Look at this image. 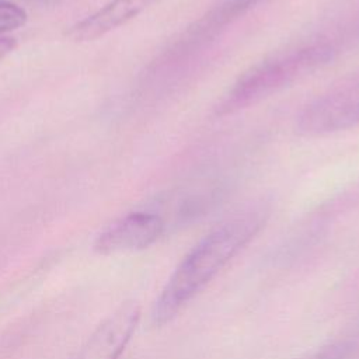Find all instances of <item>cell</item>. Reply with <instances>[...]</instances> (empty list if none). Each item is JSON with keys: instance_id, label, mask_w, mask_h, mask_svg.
I'll list each match as a JSON object with an SVG mask.
<instances>
[{"instance_id": "1", "label": "cell", "mask_w": 359, "mask_h": 359, "mask_svg": "<svg viewBox=\"0 0 359 359\" xmlns=\"http://www.w3.org/2000/svg\"><path fill=\"white\" fill-rule=\"evenodd\" d=\"M268 209L247 208L222 222L180 261L157 296L151 321L165 325L234 258L264 227Z\"/></svg>"}, {"instance_id": "2", "label": "cell", "mask_w": 359, "mask_h": 359, "mask_svg": "<svg viewBox=\"0 0 359 359\" xmlns=\"http://www.w3.org/2000/svg\"><path fill=\"white\" fill-rule=\"evenodd\" d=\"M334 50L325 43L300 46L266 59L247 70L219 105V112L233 114L269 97L293 81L332 60Z\"/></svg>"}, {"instance_id": "3", "label": "cell", "mask_w": 359, "mask_h": 359, "mask_svg": "<svg viewBox=\"0 0 359 359\" xmlns=\"http://www.w3.org/2000/svg\"><path fill=\"white\" fill-rule=\"evenodd\" d=\"M167 231L165 222L157 212L135 210L105 227L97 236L94 250L102 255L139 251L153 245Z\"/></svg>"}, {"instance_id": "4", "label": "cell", "mask_w": 359, "mask_h": 359, "mask_svg": "<svg viewBox=\"0 0 359 359\" xmlns=\"http://www.w3.org/2000/svg\"><path fill=\"white\" fill-rule=\"evenodd\" d=\"M140 318L136 302H123L90 334L73 359H119Z\"/></svg>"}, {"instance_id": "5", "label": "cell", "mask_w": 359, "mask_h": 359, "mask_svg": "<svg viewBox=\"0 0 359 359\" xmlns=\"http://www.w3.org/2000/svg\"><path fill=\"white\" fill-rule=\"evenodd\" d=\"M160 0H112L66 31L73 42L95 41L126 24Z\"/></svg>"}, {"instance_id": "6", "label": "cell", "mask_w": 359, "mask_h": 359, "mask_svg": "<svg viewBox=\"0 0 359 359\" xmlns=\"http://www.w3.org/2000/svg\"><path fill=\"white\" fill-rule=\"evenodd\" d=\"M358 345L353 339H337L317 348L316 351L299 359H351Z\"/></svg>"}, {"instance_id": "7", "label": "cell", "mask_w": 359, "mask_h": 359, "mask_svg": "<svg viewBox=\"0 0 359 359\" xmlns=\"http://www.w3.org/2000/svg\"><path fill=\"white\" fill-rule=\"evenodd\" d=\"M25 21L27 13L22 7L7 0H0V34L17 29L22 27Z\"/></svg>"}, {"instance_id": "8", "label": "cell", "mask_w": 359, "mask_h": 359, "mask_svg": "<svg viewBox=\"0 0 359 359\" xmlns=\"http://www.w3.org/2000/svg\"><path fill=\"white\" fill-rule=\"evenodd\" d=\"M15 39L14 38H8V36H3L0 38V60L7 56L10 52L14 50L15 48Z\"/></svg>"}, {"instance_id": "9", "label": "cell", "mask_w": 359, "mask_h": 359, "mask_svg": "<svg viewBox=\"0 0 359 359\" xmlns=\"http://www.w3.org/2000/svg\"><path fill=\"white\" fill-rule=\"evenodd\" d=\"M27 1L38 4V6H55V4H59L63 0H27Z\"/></svg>"}]
</instances>
